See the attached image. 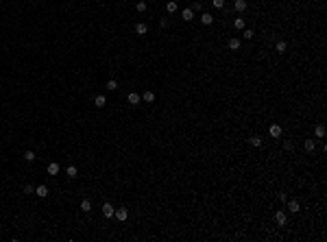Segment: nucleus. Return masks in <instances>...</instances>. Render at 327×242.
Masks as SVG:
<instances>
[{
  "label": "nucleus",
  "instance_id": "nucleus-1",
  "mask_svg": "<svg viewBox=\"0 0 327 242\" xmlns=\"http://www.w3.org/2000/svg\"><path fill=\"white\" fill-rule=\"evenodd\" d=\"M113 218H116V220H120V223H124V220L129 218V209H127V207L116 209V212H113Z\"/></svg>",
  "mask_w": 327,
  "mask_h": 242
},
{
  "label": "nucleus",
  "instance_id": "nucleus-2",
  "mask_svg": "<svg viewBox=\"0 0 327 242\" xmlns=\"http://www.w3.org/2000/svg\"><path fill=\"white\" fill-rule=\"evenodd\" d=\"M113 212H116V207H113L111 203H103V216H105V218H111Z\"/></svg>",
  "mask_w": 327,
  "mask_h": 242
},
{
  "label": "nucleus",
  "instance_id": "nucleus-3",
  "mask_svg": "<svg viewBox=\"0 0 327 242\" xmlns=\"http://www.w3.org/2000/svg\"><path fill=\"white\" fill-rule=\"evenodd\" d=\"M275 223H277L279 227H283V225L288 223V218H286V212H283V209H279V212L275 214Z\"/></svg>",
  "mask_w": 327,
  "mask_h": 242
},
{
  "label": "nucleus",
  "instance_id": "nucleus-4",
  "mask_svg": "<svg viewBox=\"0 0 327 242\" xmlns=\"http://www.w3.org/2000/svg\"><path fill=\"white\" fill-rule=\"evenodd\" d=\"M268 133H271V138H281V133H283V129H281L279 124H271V129H268Z\"/></svg>",
  "mask_w": 327,
  "mask_h": 242
},
{
  "label": "nucleus",
  "instance_id": "nucleus-5",
  "mask_svg": "<svg viewBox=\"0 0 327 242\" xmlns=\"http://www.w3.org/2000/svg\"><path fill=\"white\" fill-rule=\"evenodd\" d=\"M35 194H37L40 198H46V196H48V186H44V183H42V186H37V188H35Z\"/></svg>",
  "mask_w": 327,
  "mask_h": 242
},
{
  "label": "nucleus",
  "instance_id": "nucleus-6",
  "mask_svg": "<svg viewBox=\"0 0 327 242\" xmlns=\"http://www.w3.org/2000/svg\"><path fill=\"white\" fill-rule=\"evenodd\" d=\"M177 9H179L177 0H168V2H166V11H168V13H177Z\"/></svg>",
  "mask_w": 327,
  "mask_h": 242
},
{
  "label": "nucleus",
  "instance_id": "nucleus-7",
  "mask_svg": "<svg viewBox=\"0 0 327 242\" xmlns=\"http://www.w3.org/2000/svg\"><path fill=\"white\" fill-rule=\"evenodd\" d=\"M46 170H48V175H50V177H55V175L59 172V164H57V161H50Z\"/></svg>",
  "mask_w": 327,
  "mask_h": 242
},
{
  "label": "nucleus",
  "instance_id": "nucleus-8",
  "mask_svg": "<svg viewBox=\"0 0 327 242\" xmlns=\"http://www.w3.org/2000/svg\"><path fill=\"white\" fill-rule=\"evenodd\" d=\"M181 18H183L186 22H192V18H194V11L187 7V9H183V11H181Z\"/></svg>",
  "mask_w": 327,
  "mask_h": 242
},
{
  "label": "nucleus",
  "instance_id": "nucleus-9",
  "mask_svg": "<svg viewBox=\"0 0 327 242\" xmlns=\"http://www.w3.org/2000/svg\"><path fill=\"white\" fill-rule=\"evenodd\" d=\"M135 33H138V35H146V33H148V26H146L144 22H138V24H135Z\"/></svg>",
  "mask_w": 327,
  "mask_h": 242
},
{
  "label": "nucleus",
  "instance_id": "nucleus-10",
  "mask_svg": "<svg viewBox=\"0 0 327 242\" xmlns=\"http://www.w3.org/2000/svg\"><path fill=\"white\" fill-rule=\"evenodd\" d=\"M314 135L319 138V140H323L325 138V124H316V129H314Z\"/></svg>",
  "mask_w": 327,
  "mask_h": 242
},
{
  "label": "nucleus",
  "instance_id": "nucleus-11",
  "mask_svg": "<svg viewBox=\"0 0 327 242\" xmlns=\"http://www.w3.org/2000/svg\"><path fill=\"white\" fill-rule=\"evenodd\" d=\"M66 175H68L70 179H76V177H79V170H76V166H68V168H66Z\"/></svg>",
  "mask_w": 327,
  "mask_h": 242
},
{
  "label": "nucleus",
  "instance_id": "nucleus-12",
  "mask_svg": "<svg viewBox=\"0 0 327 242\" xmlns=\"http://www.w3.org/2000/svg\"><path fill=\"white\" fill-rule=\"evenodd\" d=\"M288 203V212H292V214H297L299 209H301V205L297 203V201H286Z\"/></svg>",
  "mask_w": 327,
  "mask_h": 242
},
{
  "label": "nucleus",
  "instance_id": "nucleus-13",
  "mask_svg": "<svg viewBox=\"0 0 327 242\" xmlns=\"http://www.w3.org/2000/svg\"><path fill=\"white\" fill-rule=\"evenodd\" d=\"M234 9L238 11V13H242V11L246 9V0H235V2H234Z\"/></svg>",
  "mask_w": 327,
  "mask_h": 242
},
{
  "label": "nucleus",
  "instance_id": "nucleus-14",
  "mask_svg": "<svg viewBox=\"0 0 327 242\" xmlns=\"http://www.w3.org/2000/svg\"><path fill=\"white\" fill-rule=\"evenodd\" d=\"M227 46H229V50H240V39H238V37H231V39L227 42Z\"/></svg>",
  "mask_w": 327,
  "mask_h": 242
},
{
  "label": "nucleus",
  "instance_id": "nucleus-15",
  "mask_svg": "<svg viewBox=\"0 0 327 242\" xmlns=\"http://www.w3.org/2000/svg\"><path fill=\"white\" fill-rule=\"evenodd\" d=\"M249 144L255 146V148H260V146H262V138H260V135H251V138H249Z\"/></svg>",
  "mask_w": 327,
  "mask_h": 242
},
{
  "label": "nucleus",
  "instance_id": "nucleus-16",
  "mask_svg": "<svg viewBox=\"0 0 327 242\" xmlns=\"http://www.w3.org/2000/svg\"><path fill=\"white\" fill-rule=\"evenodd\" d=\"M94 105H96V107H105V105H107V98L103 96V94H98V96L94 98Z\"/></svg>",
  "mask_w": 327,
  "mask_h": 242
},
{
  "label": "nucleus",
  "instance_id": "nucleus-17",
  "mask_svg": "<svg viewBox=\"0 0 327 242\" xmlns=\"http://www.w3.org/2000/svg\"><path fill=\"white\" fill-rule=\"evenodd\" d=\"M129 105H140V94L138 92H131L129 94Z\"/></svg>",
  "mask_w": 327,
  "mask_h": 242
},
{
  "label": "nucleus",
  "instance_id": "nucleus-18",
  "mask_svg": "<svg viewBox=\"0 0 327 242\" xmlns=\"http://www.w3.org/2000/svg\"><path fill=\"white\" fill-rule=\"evenodd\" d=\"M201 22H203L205 26L212 24V22H214V15H212V13H203V15H201Z\"/></svg>",
  "mask_w": 327,
  "mask_h": 242
},
{
  "label": "nucleus",
  "instance_id": "nucleus-19",
  "mask_svg": "<svg viewBox=\"0 0 327 242\" xmlns=\"http://www.w3.org/2000/svg\"><path fill=\"white\" fill-rule=\"evenodd\" d=\"M105 87H107V90H109V92H116V90H118V81H116V79H109V81H107V85H105Z\"/></svg>",
  "mask_w": 327,
  "mask_h": 242
},
{
  "label": "nucleus",
  "instance_id": "nucleus-20",
  "mask_svg": "<svg viewBox=\"0 0 327 242\" xmlns=\"http://www.w3.org/2000/svg\"><path fill=\"white\" fill-rule=\"evenodd\" d=\"M142 100H144V103H155V94H153V92H144V94H142Z\"/></svg>",
  "mask_w": 327,
  "mask_h": 242
},
{
  "label": "nucleus",
  "instance_id": "nucleus-21",
  "mask_svg": "<svg viewBox=\"0 0 327 242\" xmlns=\"http://www.w3.org/2000/svg\"><path fill=\"white\" fill-rule=\"evenodd\" d=\"M81 209H83V212H92V203H90L87 198H83V201H81Z\"/></svg>",
  "mask_w": 327,
  "mask_h": 242
},
{
  "label": "nucleus",
  "instance_id": "nucleus-22",
  "mask_svg": "<svg viewBox=\"0 0 327 242\" xmlns=\"http://www.w3.org/2000/svg\"><path fill=\"white\" fill-rule=\"evenodd\" d=\"M303 148H305L308 153H312V150H314V140H305V142H303Z\"/></svg>",
  "mask_w": 327,
  "mask_h": 242
},
{
  "label": "nucleus",
  "instance_id": "nucleus-23",
  "mask_svg": "<svg viewBox=\"0 0 327 242\" xmlns=\"http://www.w3.org/2000/svg\"><path fill=\"white\" fill-rule=\"evenodd\" d=\"M135 9H138V13H144V11H146V2H144V0H140V2L135 4Z\"/></svg>",
  "mask_w": 327,
  "mask_h": 242
},
{
  "label": "nucleus",
  "instance_id": "nucleus-24",
  "mask_svg": "<svg viewBox=\"0 0 327 242\" xmlns=\"http://www.w3.org/2000/svg\"><path fill=\"white\" fill-rule=\"evenodd\" d=\"M24 159H26V161H35V153H33V150H26V153H24Z\"/></svg>",
  "mask_w": 327,
  "mask_h": 242
},
{
  "label": "nucleus",
  "instance_id": "nucleus-25",
  "mask_svg": "<svg viewBox=\"0 0 327 242\" xmlns=\"http://www.w3.org/2000/svg\"><path fill=\"white\" fill-rule=\"evenodd\" d=\"M275 48H277V52H286L288 44H286V42H277V46H275Z\"/></svg>",
  "mask_w": 327,
  "mask_h": 242
},
{
  "label": "nucleus",
  "instance_id": "nucleus-26",
  "mask_svg": "<svg viewBox=\"0 0 327 242\" xmlns=\"http://www.w3.org/2000/svg\"><path fill=\"white\" fill-rule=\"evenodd\" d=\"M234 26H235V29H244V20H242V18H235V20H234Z\"/></svg>",
  "mask_w": 327,
  "mask_h": 242
},
{
  "label": "nucleus",
  "instance_id": "nucleus-27",
  "mask_svg": "<svg viewBox=\"0 0 327 242\" xmlns=\"http://www.w3.org/2000/svg\"><path fill=\"white\" fill-rule=\"evenodd\" d=\"M24 194H35V188H33L31 183H26V186H24Z\"/></svg>",
  "mask_w": 327,
  "mask_h": 242
},
{
  "label": "nucleus",
  "instance_id": "nucleus-28",
  "mask_svg": "<svg viewBox=\"0 0 327 242\" xmlns=\"http://www.w3.org/2000/svg\"><path fill=\"white\" fill-rule=\"evenodd\" d=\"M212 4H214L216 9H223V7H225V0H212Z\"/></svg>",
  "mask_w": 327,
  "mask_h": 242
},
{
  "label": "nucleus",
  "instance_id": "nucleus-29",
  "mask_svg": "<svg viewBox=\"0 0 327 242\" xmlns=\"http://www.w3.org/2000/svg\"><path fill=\"white\" fill-rule=\"evenodd\" d=\"M253 35H255V33H253L251 29H246V31H244V39H253Z\"/></svg>",
  "mask_w": 327,
  "mask_h": 242
},
{
  "label": "nucleus",
  "instance_id": "nucleus-30",
  "mask_svg": "<svg viewBox=\"0 0 327 242\" xmlns=\"http://www.w3.org/2000/svg\"><path fill=\"white\" fill-rule=\"evenodd\" d=\"M283 148H286V150H292V148H294V144H292L290 140H286V142H283Z\"/></svg>",
  "mask_w": 327,
  "mask_h": 242
},
{
  "label": "nucleus",
  "instance_id": "nucleus-31",
  "mask_svg": "<svg viewBox=\"0 0 327 242\" xmlns=\"http://www.w3.org/2000/svg\"><path fill=\"white\" fill-rule=\"evenodd\" d=\"M279 201H281V203H286V201H288V196H286V192H279Z\"/></svg>",
  "mask_w": 327,
  "mask_h": 242
}]
</instances>
